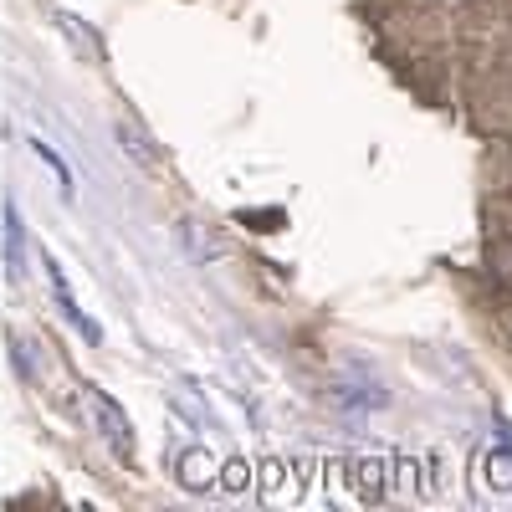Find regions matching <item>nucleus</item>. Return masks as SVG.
<instances>
[{
  "label": "nucleus",
  "mask_w": 512,
  "mask_h": 512,
  "mask_svg": "<svg viewBox=\"0 0 512 512\" xmlns=\"http://www.w3.org/2000/svg\"><path fill=\"white\" fill-rule=\"evenodd\" d=\"M472 497L512 507V446H482L472 461Z\"/></svg>",
  "instance_id": "f257e3e1"
},
{
  "label": "nucleus",
  "mask_w": 512,
  "mask_h": 512,
  "mask_svg": "<svg viewBox=\"0 0 512 512\" xmlns=\"http://www.w3.org/2000/svg\"><path fill=\"white\" fill-rule=\"evenodd\" d=\"M82 400H88V410H93V425H98V436L108 441V451L113 456H123V461H134V420L123 415V405L113 400V395H103L98 384H82Z\"/></svg>",
  "instance_id": "f03ea898"
},
{
  "label": "nucleus",
  "mask_w": 512,
  "mask_h": 512,
  "mask_svg": "<svg viewBox=\"0 0 512 512\" xmlns=\"http://www.w3.org/2000/svg\"><path fill=\"white\" fill-rule=\"evenodd\" d=\"M333 472L349 482L344 492H338V502H379V497H384V487H390V461H384L379 451L338 461Z\"/></svg>",
  "instance_id": "7ed1b4c3"
},
{
  "label": "nucleus",
  "mask_w": 512,
  "mask_h": 512,
  "mask_svg": "<svg viewBox=\"0 0 512 512\" xmlns=\"http://www.w3.org/2000/svg\"><path fill=\"white\" fill-rule=\"evenodd\" d=\"M41 267H47V282H52V297H57L62 318H67V323H72L82 338H88V344H103V328H98L88 313L77 308V297H72V287H67V272L57 267V256H52V251H41Z\"/></svg>",
  "instance_id": "20e7f679"
},
{
  "label": "nucleus",
  "mask_w": 512,
  "mask_h": 512,
  "mask_svg": "<svg viewBox=\"0 0 512 512\" xmlns=\"http://www.w3.org/2000/svg\"><path fill=\"white\" fill-rule=\"evenodd\" d=\"M175 482L200 497V492H210V487H221V461L210 456L205 446H190V451L175 456Z\"/></svg>",
  "instance_id": "39448f33"
},
{
  "label": "nucleus",
  "mask_w": 512,
  "mask_h": 512,
  "mask_svg": "<svg viewBox=\"0 0 512 512\" xmlns=\"http://www.w3.org/2000/svg\"><path fill=\"white\" fill-rule=\"evenodd\" d=\"M292 472H297L292 461L267 456V461H262V472H256V482H262V497H267V502H297V497H303V482H297Z\"/></svg>",
  "instance_id": "423d86ee"
},
{
  "label": "nucleus",
  "mask_w": 512,
  "mask_h": 512,
  "mask_svg": "<svg viewBox=\"0 0 512 512\" xmlns=\"http://www.w3.org/2000/svg\"><path fill=\"white\" fill-rule=\"evenodd\" d=\"M6 277L11 282H21L26 277V226H21V210H16V200H6Z\"/></svg>",
  "instance_id": "0eeeda50"
},
{
  "label": "nucleus",
  "mask_w": 512,
  "mask_h": 512,
  "mask_svg": "<svg viewBox=\"0 0 512 512\" xmlns=\"http://www.w3.org/2000/svg\"><path fill=\"white\" fill-rule=\"evenodd\" d=\"M113 134H118V144H123L128 154H134V159H139L144 169H159V154L149 149V134H144L139 123H128V118H118V123H113Z\"/></svg>",
  "instance_id": "6e6552de"
},
{
  "label": "nucleus",
  "mask_w": 512,
  "mask_h": 512,
  "mask_svg": "<svg viewBox=\"0 0 512 512\" xmlns=\"http://www.w3.org/2000/svg\"><path fill=\"white\" fill-rule=\"evenodd\" d=\"M57 26H62V31H67V36L77 41V47H88V57H93V62L103 57V47H98V36H93V26L82 21V16H72V11H57Z\"/></svg>",
  "instance_id": "1a4fd4ad"
},
{
  "label": "nucleus",
  "mask_w": 512,
  "mask_h": 512,
  "mask_svg": "<svg viewBox=\"0 0 512 512\" xmlns=\"http://www.w3.org/2000/svg\"><path fill=\"white\" fill-rule=\"evenodd\" d=\"M31 154H36L41 164H47L52 175H57V190H62V200H72V169L62 164V154H57L52 144H41V139H31Z\"/></svg>",
  "instance_id": "9d476101"
},
{
  "label": "nucleus",
  "mask_w": 512,
  "mask_h": 512,
  "mask_svg": "<svg viewBox=\"0 0 512 512\" xmlns=\"http://www.w3.org/2000/svg\"><path fill=\"white\" fill-rule=\"evenodd\" d=\"M251 482H256V472H251L246 461H226V466H221V487H226L231 497H241Z\"/></svg>",
  "instance_id": "9b49d317"
}]
</instances>
